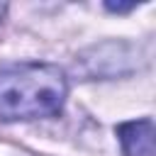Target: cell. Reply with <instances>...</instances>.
Wrapping results in <instances>:
<instances>
[{
  "label": "cell",
  "instance_id": "3",
  "mask_svg": "<svg viewBox=\"0 0 156 156\" xmlns=\"http://www.w3.org/2000/svg\"><path fill=\"white\" fill-rule=\"evenodd\" d=\"M105 7H107L110 12H129V10H134L136 5H134V2H127V5H122V2H105Z\"/></svg>",
  "mask_w": 156,
  "mask_h": 156
},
{
  "label": "cell",
  "instance_id": "1",
  "mask_svg": "<svg viewBox=\"0 0 156 156\" xmlns=\"http://www.w3.org/2000/svg\"><path fill=\"white\" fill-rule=\"evenodd\" d=\"M68 98L66 73L54 63L20 61L0 68V119L56 117Z\"/></svg>",
  "mask_w": 156,
  "mask_h": 156
},
{
  "label": "cell",
  "instance_id": "2",
  "mask_svg": "<svg viewBox=\"0 0 156 156\" xmlns=\"http://www.w3.org/2000/svg\"><path fill=\"white\" fill-rule=\"evenodd\" d=\"M115 132L124 156H154V122L149 117L122 122Z\"/></svg>",
  "mask_w": 156,
  "mask_h": 156
}]
</instances>
